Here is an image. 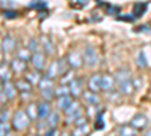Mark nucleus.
I'll return each instance as SVG.
<instances>
[{
	"label": "nucleus",
	"instance_id": "obj_3",
	"mask_svg": "<svg viewBox=\"0 0 151 136\" xmlns=\"http://www.w3.org/2000/svg\"><path fill=\"white\" fill-rule=\"evenodd\" d=\"M67 112V119H68V122H76V119H79L80 117H83L82 115V106L77 103V101H73L70 106H68V109L65 110Z\"/></svg>",
	"mask_w": 151,
	"mask_h": 136
},
{
	"label": "nucleus",
	"instance_id": "obj_23",
	"mask_svg": "<svg viewBox=\"0 0 151 136\" xmlns=\"http://www.w3.org/2000/svg\"><path fill=\"white\" fill-rule=\"evenodd\" d=\"M0 80H3V82L11 80V67L0 65Z\"/></svg>",
	"mask_w": 151,
	"mask_h": 136
},
{
	"label": "nucleus",
	"instance_id": "obj_33",
	"mask_svg": "<svg viewBox=\"0 0 151 136\" xmlns=\"http://www.w3.org/2000/svg\"><path fill=\"white\" fill-rule=\"evenodd\" d=\"M3 14H5L8 18H14V17H15V12H8V11H5Z\"/></svg>",
	"mask_w": 151,
	"mask_h": 136
},
{
	"label": "nucleus",
	"instance_id": "obj_32",
	"mask_svg": "<svg viewBox=\"0 0 151 136\" xmlns=\"http://www.w3.org/2000/svg\"><path fill=\"white\" fill-rule=\"evenodd\" d=\"M8 118H9L8 110H2V112H0V122H6Z\"/></svg>",
	"mask_w": 151,
	"mask_h": 136
},
{
	"label": "nucleus",
	"instance_id": "obj_29",
	"mask_svg": "<svg viewBox=\"0 0 151 136\" xmlns=\"http://www.w3.org/2000/svg\"><path fill=\"white\" fill-rule=\"evenodd\" d=\"M95 127H97V129H100V130H101V129L104 127V121H103V112H100V115H98V119L95 121Z\"/></svg>",
	"mask_w": 151,
	"mask_h": 136
},
{
	"label": "nucleus",
	"instance_id": "obj_19",
	"mask_svg": "<svg viewBox=\"0 0 151 136\" xmlns=\"http://www.w3.org/2000/svg\"><path fill=\"white\" fill-rule=\"evenodd\" d=\"M45 119H47V127L48 129H55L58 126V121H59V114L58 112H50V115Z\"/></svg>",
	"mask_w": 151,
	"mask_h": 136
},
{
	"label": "nucleus",
	"instance_id": "obj_30",
	"mask_svg": "<svg viewBox=\"0 0 151 136\" xmlns=\"http://www.w3.org/2000/svg\"><path fill=\"white\" fill-rule=\"evenodd\" d=\"M137 62H139V67H141V68H145V67H147V60L144 59V53H142V52L137 55Z\"/></svg>",
	"mask_w": 151,
	"mask_h": 136
},
{
	"label": "nucleus",
	"instance_id": "obj_6",
	"mask_svg": "<svg viewBox=\"0 0 151 136\" xmlns=\"http://www.w3.org/2000/svg\"><path fill=\"white\" fill-rule=\"evenodd\" d=\"M115 85H116L115 77L109 76V74H106V76L101 77V89H103V91H106V92H112L113 89H115Z\"/></svg>",
	"mask_w": 151,
	"mask_h": 136
},
{
	"label": "nucleus",
	"instance_id": "obj_1",
	"mask_svg": "<svg viewBox=\"0 0 151 136\" xmlns=\"http://www.w3.org/2000/svg\"><path fill=\"white\" fill-rule=\"evenodd\" d=\"M30 122V118L26 112H23V110H18V112L14 114V117H12V126H14V129L17 130H24Z\"/></svg>",
	"mask_w": 151,
	"mask_h": 136
},
{
	"label": "nucleus",
	"instance_id": "obj_2",
	"mask_svg": "<svg viewBox=\"0 0 151 136\" xmlns=\"http://www.w3.org/2000/svg\"><path fill=\"white\" fill-rule=\"evenodd\" d=\"M82 56H83V60L88 67H95L98 64V53L94 47H86Z\"/></svg>",
	"mask_w": 151,
	"mask_h": 136
},
{
	"label": "nucleus",
	"instance_id": "obj_4",
	"mask_svg": "<svg viewBox=\"0 0 151 136\" xmlns=\"http://www.w3.org/2000/svg\"><path fill=\"white\" fill-rule=\"evenodd\" d=\"M130 124H132L136 130H144V129L148 127V118H147L144 114H136V115L132 118Z\"/></svg>",
	"mask_w": 151,
	"mask_h": 136
},
{
	"label": "nucleus",
	"instance_id": "obj_20",
	"mask_svg": "<svg viewBox=\"0 0 151 136\" xmlns=\"http://www.w3.org/2000/svg\"><path fill=\"white\" fill-rule=\"evenodd\" d=\"M119 136H136V129L130 124V126H121L118 130Z\"/></svg>",
	"mask_w": 151,
	"mask_h": 136
},
{
	"label": "nucleus",
	"instance_id": "obj_27",
	"mask_svg": "<svg viewBox=\"0 0 151 136\" xmlns=\"http://www.w3.org/2000/svg\"><path fill=\"white\" fill-rule=\"evenodd\" d=\"M56 94H58V97H62V95H70V86H67V85H60L59 88H58V91H55Z\"/></svg>",
	"mask_w": 151,
	"mask_h": 136
},
{
	"label": "nucleus",
	"instance_id": "obj_11",
	"mask_svg": "<svg viewBox=\"0 0 151 136\" xmlns=\"http://www.w3.org/2000/svg\"><path fill=\"white\" fill-rule=\"evenodd\" d=\"M115 80H116V83H118V85L125 83V82L132 80V74H130V71H129L127 68H121V70H118V73H116Z\"/></svg>",
	"mask_w": 151,
	"mask_h": 136
},
{
	"label": "nucleus",
	"instance_id": "obj_34",
	"mask_svg": "<svg viewBox=\"0 0 151 136\" xmlns=\"http://www.w3.org/2000/svg\"><path fill=\"white\" fill-rule=\"evenodd\" d=\"M144 136H151V129H148L147 132H145V135Z\"/></svg>",
	"mask_w": 151,
	"mask_h": 136
},
{
	"label": "nucleus",
	"instance_id": "obj_25",
	"mask_svg": "<svg viewBox=\"0 0 151 136\" xmlns=\"http://www.w3.org/2000/svg\"><path fill=\"white\" fill-rule=\"evenodd\" d=\"M17 58H20L23 60H29V59H32V52L29 50V48H23V50L18 52V56Z\"/></svg>",
	"mask_w": 151,
	"mask_h": 136
},
{
	"label": "nucleus",
	"instance_id": "obj_28",
	"mask_svg": "<svg viewBox=\"0 0 151 136\" xmlns=\"http://www.w3.org/2000/svg\"><path fill=\"white\" fill-rule=\"evenodd\" d=\"M9 130H11V127L6 124V122H0V136H8Z\"/></svg>",
	"mask_w": 151,
	"mask_h": 136
},
{
	"label": "nucleus",
	"instance_id": "obj_21",
	"mask_svg": "<svg viewBox=\"0 0 151 136\" xmlns=\"http://www.w3.org/2000/svg\"><path fill=\"white\" fill-rule=\"evenodd\" d=\"M41 44H42V48H44V53H47V55H53L55 53V45L48 38H42Z\"/></svg>",
	"mask_w": 151,
	"mask_h": 136
},
{
	"label": "nucleus",
	"instance_id": "obj_24",
	"mask_svg": "<svg viewBox=\"0 0 151 136\" xmlns=\"http://www.w3.org/2000/svg\"><path fill=\"white\" fill-rule=\"evenodd\" d=\"M26 114L29 115V118H30V119L38 118V107H36V103H30V104L27 106V109H26Z\"/></svg>",
	"mask_w": 151,
	"mask_h": 136
},
{
	"label": "nucleus",
	"instance_id": "obj_8",
	"mask_svg": "<svg viewBox=\"0 0 151 136\" xmlns=\"http://www.w3.org/2000/svg\"><path fill=\"white\" fill-rule=\"evenodd\" d=\"M67 60H68L70 68H79L82 65V62H83V56H80L77 52H71L67 56Z\"/></svg>",
	"mask_w": 151,
	"mask_h": 136
},
{
	"label": "nucleus",
	"instance_id": "obj_14",
	"mask_svg": "<svg viewBox=\"0 0 151 136\" xmlns=\"http://www.w3.org/2000/svg\"><path fill=\"white\" fill-rule=\"evenodd\" d=\"M60 76V68H59V60H55V62H52L48 65V70H47V77L50 79H55Z\"/></svg>",
	"mask_w": 151,
	"mask_h": 136
},
{
	"label": "nucleus",
	"instance_id": "obj_31",
	"mask_svg": "<svg viewBox=\"0 0 151 136\" xmlns=\"http://www.w3.org/2000/svg\"><path fill=\"white\" fill-rule=\"evenodd\" d=\"M86 124V118L85 117H80L79 119H76V122H74V126L76 127H79V126H85Z\"/></svg>",
	"mask_w": 151,
	"mask_h": 136
},
{
	"label": "nucleus",
	"instance_id": "obj_17",
	"mask_svg": "<svg viewBox=\"0 0 151 136\" xmlns=\"http://www.w3.org/2000/svg\"><path fill=\"white\" fill-rule=\"evenodd\" d=\"M71 103H73V100H71L70 95H62V97L58 98V107L62 109V110H67Z\"/></svg>",
	"mask_w": 151,
	"mask_h": 136
},
{
	"label": "nucleus",
	"instance_id": "obj_15",
	"mask_svg": "<svg viewBox=\"0 0 151 136\" xmlns=\"http://www.w3.org/2000/svg\"><path fill=\"white\" fill-rule=\"evenodd\" d=\"M2 48H3L5 53H11L15 48V40L12 38V36H5L3 41H2Z\"/></svg>",
	"mask_w": 151,
	"mask_h": 136
},
{
	"label": "nucleus",
	"instance_id": "obj_26",
	"mask_svg": "<svg viewBox=\"0 0 151 136\" xmlns=\"http://www.w3.org/2000/svg\"><path fill=\"white\" fill-rule=\"evenodd\" d=\"M86 133H88V127H86V124H85V126L76 127L74 132H73V136H85Z\"/></svg>",
	"mask_w": 151,
	"mask_h": 136
},
{
	"label": "nucleus",
	"instance_id": "obj_18",
	"mask_svg": "<svg viewBox=\"0 0 151 136\" xmlns=\"http://www.w3.org/2000/svg\"><path fill=\"white\" fill-rule=\"evenodd\" d=\"M83 97H85V100L92 104V106H97L100 103V98L97 97V92H92V91H88V92H83Z\"/></svg>",
	"mask_w": 151,
	"mask_h": 136
},
{
	"label": "nucleus",
	"instance_id": "obj_13",
	"mask_svg": "<svg viewBox=\"0 0 151 136\" xmlns=\"http://www.w3.org/2000/svg\"><path fill=\"white\" fill-rule=\"evenodd\" d=\"M9 67H11L12 71H15V73H23V71H26V60L17 58V59L12 60Z\"/></svg>",
	"mask_w": 151,
	"mask_h": 136
},
{
	"label": "nucleus",
	"instance_id": "obj_22",
	"mask_svg": "<svg viewBox=\"0 0 151 136\" xmlns=\"http://www.w3.org/2000/svg\"><path fill=\"white\" fill-rule=\"evenodd\" d=\"M24 79H27L32 85L41 82V76H40V73H38V70H33L32 73H26V77H24Z\"/></svg>",
	"mask_w": 151,
	"mask_h": 136
},
{
	"label": "nucleus",
	"instance_id": "obj_16",
	"mask_svg": "<svg viewBox=\"0 0 151 136\" xmlns=\"http://www.w3.org/2000/svg\"><path fill=\"white\" fill-rule=\"evenodd\" d=\"M15 86H17V89L21 91V92H30L32 83H30L27 79H20V80L15 82Z\"/></svg>",
	"mask_w": 151,
	"mask_h": 136
},
{
	"label": "nucleus",
	"instance_id": "obj_10",
	"mask_svg": "<svg viewBox=\"0 0 151 136\" xmlns=\"http://www.w3.org/2000/svg\"><path fill=\"white\" fill-rule=\"evenodd\" d=\"M88 88H89V91H92V92L101 91V76L94 74V76L89 79V82H88Z\"/></svg>",
	"mask_w": 151,
	"mask_h": 136
},
{
	"label": "nucleus",
	"instance_id": "obj_12",
	"mask_svg": "<svg viewBox=\"0 0 151 136\" xmlns=\"http://www.w3.org/2000/svg\"><path fill=\"white\" fill-rule=\"evenodd\" d=\"M82 88H83V83L80 79H73V82H70V94H73L74 97L83 94Z\"/></svg>",
	"mask_w": 151,
	"mask_h": 136
},
{
	"label": "nucleus",
	"instance_id": "obj_5",
	"mask_svg": "<svg viewBox=\"0 0 151 136\" xmlns=\"http://www.w3.org/2000/svg\"><path fill=\"white\" fill-rule=\"evenodd\" d=\"M32 65L33 70L41 71L44 68V52L42 50H36L32 53Z\"/></svg>",
	"mask_w": 151,
	"mask_h": 136
},
{
	"label": "nucleus",
	"instance_id": "obj_35",
	"mask_svg": "<svg viewBox=\"0 0 151 136\" xmlns=\"http://www.w3.org/2000/svg\"><path fill=\"white\" fill-rule=\"evenodd\" d=\"M0 94H3V85H0Z\"/></svg>",
	"mask_w": 151,
	"mask_h": 136
},
{
	"label": "nucleus",
	"instance_id": "obj_7",
	"mask_svg": "<svg viewBox=\"0 0 151 136\" xmlns=\"http://www.w3.org/2000/svg\"><path fill=\"white\" fill-rule=\"evenodd\" d=\"M15 94H17V86H15V83H11V80L3 82V95H5L6 100L14 98Z\"/></svg>",
	"mask_w": 151,
	"mask_h": 136
},
{
	"label": "nucleus",
	"instance_id": "obj_9",
	"mask_svg": "<svg viewBox=\"0 0 151 136\" xmlns=\"http://www.w3.org/2000/svg\"><path fill=\"white\" fill-rule=\"evenodd\" d=\"M36 107H38V119H45L50 115V112H52V110H50V103L47 100L38 103Z\"/></svg>",
	"mask_w": 151,
	"mask_h": 136
}]
</instances>
